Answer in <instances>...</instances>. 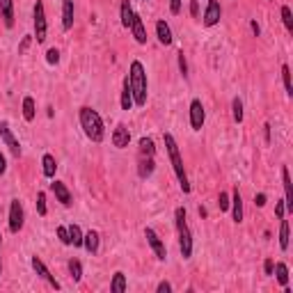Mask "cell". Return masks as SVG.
I'll return each mask as SVG.
<instances>
[{"instance_id":"obj_4","label":"cell","mask_w":293,"mask_h":293,"mask_svg":"<svg viewBox=\"0 0 293 293\" xmlns=\"http://www.w3.org/2000/svg\"><path fill=\"white\" fill-rule=\"evenodd\" d=\"M174 222H177V234H179V250H181L183 259L193 257V234H190V227L185 222V208L179 206L174 211Z\"/></svg>"},{"instance_id":"obj_51","label":"cell","mask_w":293,"mask_h":293,"mask_svg":"<svg viewBox=\"0 0 293 293\" xmlns=\"http://www.w3.org/2000/svg\"><path fill=\"white\" fill-rule=\"evenodd\" d=\"M0 241H3V234H0Z\"/></svg>"},{"instance_id":"obj_30","label":"cell","mask_w":293,"mask_h":293,"mask_svg":"<svg viewBox=\"0 0 293 293\" xmlns=\"http://www.w3.org/2000/svg\"><path fill=\"white\" fill-rule=\"evenodd\" d=\"M282 82H284L286 94L293 96V82H291V69H289V65H282Z\"/></svg>"},{"instance_id":"obj_43","label":"cell","mask_w":293,"mask_h":293,"mask_svg":"<svg viewBox=\"0 0 293 293\" xmlns=\"http://www.w3.org/2000/svg\"><path fill=\"white\" fill-rule=\"evenodd\" d=\"M156 291L158 293H170L172 291V284H170V282H160V284L156 286Z\"/></svg>"},{"instance_id":"obj_49","label":"cell","mask_w":293,"mask_h":293,"mask_svg":"<svg viewBox=\"0 0 293 293\" xmlns=\"http://www.w3.org/2000/svg\"><path fill=\"white\" fill-rule=\"evenodd\" d=\"M250 28H252V32H255V37H259V32H261L259 23H257V21H250Z\"/></svg>"},{"instance_id":"obj_10","label":"cell","mask_w":293,"mask_h":293,"mask_svg":"<svg viewBox=\"0 0 293 293\" xmlns=\"http://www.w3.org/2000/svg\"><path fill=\"white\" fill-rule=\"evenodd\" d=\"M220 16H222V7H220V3H218V0H208L206 9H204L202 23L206 28H213V26H218V23H220Z\"/></svg>"},{"instance_id":"obj_6","label":"cell","mask_w":293,"mask_h":293,"mask_svg":"<svg viewBox=\"0 0 293 293\" xmlns=\"http://www.w3.org/2000/svg\"><path fill=\"white\" fill-rule=\"evenodd\" d=\"M23 222H26V211H23V204L18 199H12L9 204V232L18 234L23 229Z\"/></svg>"},{"instance_id":"obj_38","label":"cell","mask_w":293,"mask_h":293,"mask_svg":"<svg viewBox=\"0 0 293 293\" xmlns=\"http://www.w3.org/2000/svg\"><path fill=\"white\" fill-rule=\"evenodd\" d=\"M229 195L227 193H220V197H218V206H220V211H229Z\"/></svg>"},{"instance_id":"obj_21","label":"cell","mask_w":293,"mask_h":293,"mask_svg":"<svg viewBox=\"0 0 293 293\" xmlns=\"http://www.w3.org/2000/svg\"><path fill=\"white\" fill-rule=\"evenodd\" d=\"M0 18L5 21V26H14V3L12 0H0Z\"/></svg>"},{"instance_id":"obj_19","label":"cell","mask_w":293,"mask_h":293,"mask_svg":"<svg viewBox=\"0 0 293 293\" xmlns=\"http://www.w3.org/2000/svg\"><path fill=\"white\" fill-rule=\"evenodd\" d=\"M133 92H131V80L129 76L124 78V85H121V110H133Z\"/></svg>"},{"instance_id":"obj_16","label":"cell","mask_w":293,"mask_h":293,"mask_svg":"<svg viewBox=\"0 0 293 293\" xmlns=\"http://www.w3.org/2000/svg\"><path fill=\"white\" fill-rule=\"evenodd\" d=\"M229 199H232V202H229V208H232L234 222H243V197H241V193H238V188H234V193Z\"/></svg>"},{"instance_id":"obj_25","label":"cell","mask_w":293,"mask_h":293,"mask_svg":"<svg viewBox=\"0 0 293 293\" xmlns=\"http://www.w3.org/2000/svg\"><path fill=\"white\" fill-rule=\"evenodd\" d=\"M273 275L277 277V282H280L282 286H289V266L282 261L275 263V268H273Z\"/></svg>"},{"instance_id":"obj_47","label":"cell","mask_w":293,"mask_h":293,"mask_svg":"<svg viewBox=\"0 0 293 293\" xmlns=\"http://www.w3.org/2000/svg\"><path fill=\"white\" fill-rule=\"evenodd\" d=\"M5 172H7V160H5V156L0 154V177H3Z\"/></svg>"},{"instance_id":"obj_34","label":"cell","mask_w":293,"mask_h":293,"mask_svg":"<svg viewBox=\"0 0 293 293\" xmlns=\"http://www.w3.org/2000/svg\"><path fill=\"white\" fill-rule=\"evenodd\" d=\"M282 21H284V28L289 32H293V14L289 5H282Z\"/></svg>"},{"instance_id":"obj_18","label":"cell","mask_w":293,"mask_h":293,"mask_svg":"<svg viewBox=\"0 0 293 293\" xmlns=\"http://www.w3.org/2000/svg\"><path fill=\"white\" fill-rule=\"evenodd\" d=\"M99 243H101L99 232H94V229H90V232L82 236V247H85L90 255H96V252H99Z\"/></svg>"},{"instance_id":"obj_3","label":"cell","mask_w":293,"mask_h":293,"mask_svg":"<svg viewBox=\"0 0 293 293\" xmlns=\"http://www.w3.org/2000/svg\"><path fill=\"white\" fill-rule=\"evenodd\" d=\"M165 140V149H168V156H170V163H172V170L177 174L179 183H181V190L183 193H190V183H188V174H185V168H183V158H181V151H179V144L174 140L172 133H165L163 135Z\"/></svg>"},{"instance_id":"obj_29","label":"cell","mask_w":293,"mask_h":293,"mask_svg":"<svg viewBox=\"0 0 293 293\" xmlns=\"http://www.w3.org/2000/svg\"><path fill=\"white\" fill-rule=\"evenodd\" d=\"M82 229L78 224H69V238H71V245L73 247H82Z\"/></svg>"},{"instance_id":"obj_26","label":"cell","mask_w":293,"mask_h":293,"mask_svg":"<svg viewBox=\"0 0 293 293\" xmlns=\"http://www.w3.org/2000/svg\"><path fill=\"white\" fill-rule=\"evenodd\" d=\"M119 14H121V26L124 28H131V23H133V7H131V0H121V9H119Z\"/></svg>"},{"instance_id":"obj_11","label":"cell","mask_w":293,"mask_h":293,"mask_svg":"<svg viewBox=\"0 0 293 293\" xmlns=\"http://www.w3.org/2000/svg\"><path fill=\"white\" fill-rule=\"evenodd\" d=\"M0 138H3L5 146H9V151H12L16 158L21 156V142L14 138V133H12V129H9L7 121H0Z\"/></svg>"},{"instance_id":"obj_8","label":"cell","mask_w":293,"mask_h":293,"mask_svg":"<svg viewBox=\"0 0 293 293\" xmlns=\"http://www.w3.org/2000/svg\"><path fill=\"white\" fill-rule=\"evenodd\" d=\"M204 121H206V112H204L202 101L193 99L190 101V126H193V131H202Z\"/></svg>"},{"instance_id":"obj_42","label":"cell","mask_w":293,"mask_h":293,"mask_svg":"<svg viewBox=\"0 0 293 293\" xmlns=\"http://www.w3.org/2000/svg\"><path fill=\"white\" fill-rule=\"evenodd\" d=\"M170 12H172V14L181 12V0H170Z\"/></svg>"},{"instance_id":"obj_50","label":"cell","mask_w":293,"mask_h":293,"mask_svg":"<svg viewBox=\"0 0 293 293\" xmlns=\"http://www.w3.org/2000/svg\"><path fill=\"white\" fill-rule=\"evenodd\" d=\"M0 273H3V263H0Z\"/></svg>"},{"instance_id":"obj_44","label":"cell","mask_w":293,"mask_h":293,"mask_svg":"<svg viewBox=\"0 0 293 293\" xmlns=\"http://www.w3.org/2000/svg\"><path fill=\"white\" fill-rule=\"evenodd\" d=\"M190 14H193V18L199 16V3L197 0H190Z\"/></svg>"},{"instance_id":"obj_24","label":"cell","mask_w":293,"mask_h":293,"mask_svg":"<svg viewBox=\"0 0 293 293\" xmlns=\"http://www.w3.org/2000/svg\"><path fill=\"white\" fill-rule=\"evenodd\" d=\"M129 289V282H126V275L121 270H117L115 275H112V282H110V291L112 293H124Z\"/></svg>"},{"instance_id":"obj_14","label":"cell","mask_w":293,"mask_h":293,"mask_svg":"<svg viewBox=\"0 0 293 293\" xmlns=\"http://www.w3.org/2000/svg\"><path fill=\"white\" fill-rule=\"evenodd\" d=\"M131 35L135 37V41L138 44H146V28H144V21H142V16L140 14H133V23H131Z\"/></svg>"},{"instance_id":"obj_1","label":"cell","mask_w":293,"mask_h":293,"mask_svg":"<svg viewBox=\"0 0 293 293\" xmlns=\"http://www.w3.org/2000/svg\"><path fill=\"white\" fill-rule=\"evenodd\" d=\"M78 119H80V126L85 131V135L92 140V142H101L106 138V126H103V119L96 110H92L90 106H82L78 110Z\"/></svg>"},{"instance_id":"obj_20","label":"cell","mask_w":293,"mask_h":293,"mask_svg":"<svg viewBox=\"0 0 293 293\" xmlns=\"http://www.w3.org/2000/svg\"><path fill=\"white\" fill-rule=\"evenodd\" d=\"M156 37H158V41L163 44V46H170V44L174 41L172 30H170V26H168L165 21H158V23H156Z\"/></svg>"},{"instance_id":"obj_12","label":"cell","mask_w":293,"mask_h":293,"mask_svg":"<svg viewBox=\"0 0 293 293\" xmlns=\"http://www.w3.org/2000/svg\"><path fill=\"white\" fill-rule=\"evenodd\" d=\"M282 183H284V206L289 213H293V183H291V174L286 165L282 168Z\"/></svg>"},{"instance_id":"obj_40","label":"cell","mask_w":293,"mask_h":293,"mask_svg":"<svg viewBox=\"0 0 293 293\" xmlns=\"http://www.w3.org/2000/svg\"><path fill=\"white\" fill-rule=\"evenodd\" d=\"M284 213H286V206H284V199H280V202L275 204V216H277V220H282L284 218Z\"/></svg>"},{"instance_id":"obj_31","label":"cell","mask_w":293,"mask_h":293,"mask_svg":"<svg viewBox=\"0 0 293 293\" xmlns=\"http://www.w3.org/2000/svg\"><path fill=\"white\" fill-rule=\"evenodd\" d=\"M140 154L142 156H154L156 154V146H154V140L151 138H140Z\"/></svg>"},{"instance_id":"obj_5","label":"cell","mask_w":293,"mask_h":293,"mask_svg":"<svg viewBox=\"0 0 293 293\" xmlns=\"http://www.w3.org/2000/svg\"><path fill=\"white\" fill-rule=\"evenodd\" d=\"M32 23H35V39H37V44H44V41H46L48 23H46V9H44L41 0H37L35 7H32Z\"/></svg>"},{"instance_id":"obj_52","label":"cell","mask_w":293,"mask_h":293,"mask_svg":"<svg viewBox=\"0 0 293 293\" xmlns=\"http://www.w3.org/2000/svg\"><path fill=\"white\" fill-rule=\"evenodd\" d=\"M142 3H146V0H142Z\"/></svg>"},{"instance_id":"obj_48","label":"cell","mask_w":293,"mask_h":293,"mask_svg":"<svg viewBox=\"0 0 293 293\" xmlns=\"http://www.w3.org/2000/svg\"><path fill=\"white\" fill-rule=\"evenodd\" d=\"M263 138H266V142H270V124L263 126Z\"/></svg>"},{"instance_id":"obj_22","label":"cell","mask_w":293,"mask_h":293,"mask_svg":"<svg viewBox=\"0 0 293 293\" xmlns=\"http://www.w3.org/2000/svg\"><path fill=\"white\" fill-rule=\"evenodd\" d=\"M62 28L65 30L73 28V0H62Z\"/></svg>"},{"instance_id":"obj_41","label":"cell","mask_w":293,"mask_h":293,"mask_svg":"<svg viewBox=\"0 0 293 293\" xmlns=\"http://www.w3.org/2000/svg\"><path fill=\"white\" fill-rule=\"evenodd\" d=\"M273 268H275V261H273V259H266V261H263V273H266V275H273Z\"/></svg>"},{"instance_id":"obj_27","label":"cell","mask_w":293,"mask_h":293,"mask_svg":"<svg viewBox=\"0 0 293 293\" xmlns=\"http://www.w3.org/2000/svg\"><path fill=\"white\" fill-rule=\"evenodd\" d=\"M280 247L284 252L289 250V220H284V218L280 222Z\"/></svg>"},{"instance_id":"obj_32","label":"cell","mask_w":293,"mask_h":293,"mask_svg":"<svg viewBox=\"0 0 293 293\" xmlns=\"http://www.w3.org/2000/svg\"><path fill=\"white\" fill-rule=\"evenodd\" d=\"M69 273H71L73 282H80L82 280V263L78 261V259H71V261H69Z\"/></svg>"},{"instance_id":"obj_2","label":"cell","mask_w":293,"mask_h":293,"mask_svg":"<svg viewBox=\"0 0 293 293\" xmlns=\"http://www.w3.org/2000/svg\"><path fill=\"white\" fill-rule=\"evenodd\" d=\"M129 80H131V92H133V103L138 106V108H142V106L146 103V90H149V82H146L144 65L140 60L131 62Z\"/></svg>"},{"instance_id":"obj_36","label":"cell","mask_w":293,"mask_h":293,"mask_svg":"<svg viewBox=\"0 0 293 293\" xmlns=\"http://www.w3.org/2000/svg\"><path fill=\"white\" fill-rule=\"evenodd\" d=\"M57 238H60L62 245H71V238H69V227H57Z\"/></svg>"},{"instance_id":"obj_39","label":"cell","mask_w":293,"mask_h":293,"mask_svg":"<svg viewBox=\"0 0 293 293\" xmlns=\"http://www.w3.org/2000/svg\"><path fill=\"white\" fill-rule=\"evenodd\" d=\"M177 55H179V71H181L183 78H185V76H188V65H185V55H183V51H179Z\"/></svg>"},{"instance_id":"obj_13","label":"cell","mask_w":293,"mask_h":293,"mask_svg":"<svg viewBox=\"0 0 293 293\" xmlns=\"http://www.w3.org/2000/svg\"><path fill=\"white\" fill-rule=\"evenodd\" d=\"M131 142V131L126 129L124 124H117L115 131H112V144L117 146V149H126Z\"/></svg>"},{"instance_id":"obj_37","label":"cell","mask_w":293,"mask_h":293,"mask_svg":"<svg viewBox=\"0 0 293 293\" xmlns=\"http://www.w3.org/2000/svg\"><path fill=\"white\" fill-rule=\"evenodd\" d=\"M46 62L48 65H57V62H60V51H57V48H51V51L46 53Z\"/></svg>"},{"instance_id":"obj_7","label":"cell","mask_w":293,"mask_h":293,"mask_svg":"<svg viewBox=\"0 0 293 293\" xmlns=\"http://www.w3.org/2000/svg\"><path fill=\"white\" fill-rule=\"evenodd\" d=\"M144 238H146V243H149V247L154 250V255L158 257L160 261H165V259H168V247H165V243L160 241L158 234H156L151 227H146L144 229Z\"/></svg>"},{"instance_id":"obj_9","label":"cell","mask_w":293,"mask_h":293,"mask_svg":"<svg viewBox=\"0 0 293 293\" xmlns=\"http://www.w3.org/2000/svg\"><path fill=\"white\" fill-rule=\"evenodd\" d=\"M30 263H32V268H35L37 277H41L44 282H48V284H51V286H53V289H55V291H60V289H62V286H60V282H57L55 277L51 275V270H48V268H46V263H44V261H41V259H39L37 255L30 259Z\"/></svg>"},{"instance_id":"obj_17","label":"cell","mask_w":293,"mask_h":293,"mask_svg":"<svg viewBox=\"0 0 293 293\" xmlns=\"http://www.w3.org/2000/svg\"><path fill=\"white\" fill-rule=\"evenodd\" d=\"M154 168H156L154 156H142V154H140V160H138V174H140V179H149L151 174H154Z\"/></svg>"},{"instance_id":"obj_33","label":"cell","mask_w":293,"mask_h":293,"mask_svg":"<svg viewBox=\"0 0 293 293\" xmlns=\"http://www.w3.org/2000/svg\"><path fill=\"white\" fill-rule=\"evenodd\" d=\"M232 115H234V121H236V124L243 121V101L238 99V96L232 101Z\"/></svg>"},{"instance_id":"obj_28","label":"cell","mask_w":293,"mask_h":293,"mask_svg":"<svg viewBox=\"0 0 293 293\" xmlns=\"http://www.w3.org/2000/svg\"><path fill=\"white\" fill-rule=\"evenodd\" d=\"M35 115H37L35 99H32V96H26V99H23V117H26V121H32L35 119Z\"/></svg>"},{"instance_id":"obj_46","label":"cell","mask_w":293,"mask_h":293,"mask_svg":"<svg viewBox=\"0 0 293 293\" xmlns=\"http://www.w3.org/2000/svg\"><path fill=\"white\" fill-rule=\"evenodd\" d=\"M255 204H257V206H266V195L259 193L257 197H255Z\"/></svg>"},{"instance_id":"obj_35","label":"cell","mask_w":293,"mask_h":293,"mask_svg":"<svg viewBox=\"0 0 293 293\" xmlns=\"http://www.w3.org/2000/svg\"><path fill=\"white\" fill-rule=\"evenodd\" d=\"M37 213L39 216H46L48 208H46V193H37Z\"/></svg>"},{"instance_id":"obj_45","label":"cell","mask_w":293,"mask_h":293,"mask_svg":"<svg viewBox=\"0 0 293 293\" xmlns=\"http://www.w3.org/2000/svg\"><path fill=\"white\" fill-rule=\"evenodd\" d=\"M30 41H32V37H23L21 46H18V53H26V48H28V46H30Z\"/></svg>"},{"instance_id":"obj_23","label":"cell","mask_w":293,"mask_h":293,"mask_svg":"<svg viewBox=\"0 0 293 293\" xmlns=\"http://www.w3.org/2000/svg\"><path fill=\"white\" fill-rule=\"evenodd\" d=\"M55 170H57L55 156H53V154H44L41 156V172H44V177L53 179V177H55Z\"/></svg>"},{"instance_id":"obj_15","label":"cell","mask_w":293,"mask_h":293,"mask_svg":"<svg viewBox=\"0 0 293 293\" xmlns=\"http://www.w3.org/2000/svg\"><path fill=\"white\" fill-rule=\"evenodd\" d=\"M51 190L55 193V197H57V202L62 204V206H71V202H73V197H71V193H69V188H67L62 181H53L51 183Z\"/></svg>"}]
</instances>
